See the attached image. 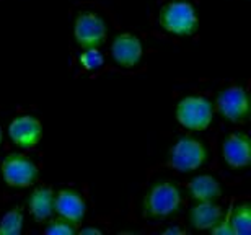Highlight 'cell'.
Masks as SVG:
<instances>
[{
  "label": "cell",
  "mask_w": 251,
  "mask_h": 235,
  "mask_svg": "<svg viewBox=\"0 0 251 235\" xmlns=\"http://www.w3.org/2000/svg\"><path fill=\"white\" fill-rule=\"evenodd\" d=\"M181 204L183 196L176 184L172 182H160L145 194L144 216L150 219H165L178 212Z\"/></svg>",
  "instance_id": "cell-1"
},
{
  "label": "cell",
  "mask_w": 251,
  "mask_h": 235,
  "mask_svg": "<svg viewBox=\"0 0 251 235\" xmlns=\"http://www.w3.org/2000/svg\"><path fill=\"white\" fill-rule=\"evenodd\" d=\"M198 15L193 3L186 0H175L160 10V26L176 36H193L198 31Z\"/></svg>",
  "instance_id": "cell-2"
},
{
  "label": "cell",
  "mask_w": 251,
  "mask_h": 235,
  "mask_svg": "<svg viewBox=\"0 0 251 235\" xmlns=\"http://www.w3.org/2000/svg\"><path fill=\"white\" fill-rule=\"evenodd\" d=\"M207 160L204 142L193 136H181L168 152V165L176 172L188 173L202 167Z\"/></svg>",
  "instance_id": "cell-3"
},
{
  "label": "cell",
  "mask_w": 251,
  "mask_h": 235,
  "mask_svg": "<svg viewBox=\"0 0 251 235\" xmlns=\"http://www.w3.org/2000/svg\"><path fill=\"white\" fill-rule=\"evenodd\" d=\"M176 121L191 131H204L210 126L214 118V104L209 98L189 95L176 104Z\"/></svg>",
  "instance_id": "cell-4"
},
{
  "label": "cell",
  "mask_w": 251,
  "mask_h": 235,
  "mask_svg": "<svg viewBox=\"0 0 251 235\" xmlns=\"http://www.w3.org/2000/svg\"><path fill=\"white\" fill-rule=\"evenodd\" d=\"M5 183L12 188H28L36 182L38 167L31 158L23 154L12 152L2 160L0 165Z\"/></svg>",
  "instance_id": "cell-5"
},
{
  "label": "cell",
  "mask_w": 251,
  "mask_h": 235,
  "mask_svg": "<svg viewBox=\"0 0 251 235\" xmlns=\"http://www.w3.org/2000/svg\"><path fill=\"white\" fill-rule=\"evenodd\" d=\"M215 109L230 123H245L250 114V98L247 88L240 85L222 90L215 100Z\"/></svg>",
  "instance_id": "cell-6"
},
{
  "label": "cell",
  "mask_w": 251,
  "mask_h": 235,
  "mask_svg": "<svg viewBox=\"0 0 251 235\" xmlns=\"http://www.w3.org/2000/svg\"><path fill=\"white\" fill-rule=\"evenodd\" d=\"M106 22L93 12H83L75 18L74 38L82 49L100 48L106 41Z\"/></svg>",
  "instance_id": "cell-7"
},
{
  "label": "cell",
  "mask_w": 251,
  "mask_h": 235,
  "mask_svg": "<svg viewBox=\"0 0 251 235\" xmlns=\"http://www.w3.org/2000/svg\"><path fill=\"white\" fill-rule=\"evenodd\" d=\"M8 136L17 147L23 151L36 147L43 137V124L38 118L22 114L17 116L8 126Z\"/></svg>",
  "instance_id": "cell-8"
},
{
  "label": "cell",
  "mask_w": 251,
  "mask_h": 235,
  "mask_svg": "<svg viewBox=\"0 0 251 235\" xmlns=\"http://www.w3.org/2000/svg\"><path fill=\"white\" fill-rule=\"evenodd\" d=\"M144 48L139 36L132 33H121L111 43V56L121 67H134L142 59Z\"/></svg>",
  "instance_id": "cell-9"
},
{
  "label": "cell",
  "mask_w": 251,
  "mask_h": 235,
  "mask_svg": "<svg viewBox=\"0 0 251 235\" xmlns=\"http://www.w3.org/2000/svg\"><path fill=\"white\" fill-rule=\"evenodd\" d=\"M222 156L228 167L245 168L251 162V142L248 134L232 132L224 139Z\"/></svg>",
  "instance_id": "cell-10"
},
{
  "label": "cell",
  "mask_w": 251,
  "mask_h": 235,
  "mask_svg": "<svg viewBox=\"0 0 251 235\" xmlns=\"http://www.w3.org/2000/svg\"><path fill=\"white\" fill-rule=\"evenodd\" d=\"M54 212L59 217L78 224L83 221L85 214H87V203H85L82 194L75 189H61L59 193H56Z\"/></svg>",
  "instance_id": "cell-11"
},
{
  "label": "cell",
  "mask_w": 251,
  "mask_h": 235,
  "mask_svg": "<svg viewBox=\"0 0 251 235\" xmlns=\"http://www.w3.org/2000/svg\"><path fill=\"white\" fill-rule=\"evenodd\" d=\"M54 203H56V191L51 186H38L34 188L28 196V209L29 214L38 222L51 221L54 212Z\"/></svg>",
  "instance_id": "cell-12"
},
{
  "label": "cell",
  "mask_w": 251,
  "mask_h": 235,
  "mask_svg": "<svg viewBox=\"0 0 251 235\" xmlns=\"http://www.w3.org/2000/svg\"><path fill=\"white\" fill-rule=\"evenodd\" d=\"M224 217V209L215 201H199L189 209V224L196 231H210Z\"/></svg>",
  "instance_id": "cell-13"
},
{
  "label": "cell",
  "mask_w": 251,
  "mask_h": 235,
  "mask_svg": "<svg viewBox=\"0 0 251 235\" xmlns=\"http://www.w3.org/2000/svg\"><path fill=\"white\" fill-rule=\"evenodd\" d=\"M189 196L196 203L199 201H217L222 196L220 182L212 175H198L188 184Z\"/></svg>",
  "instance_id": "cell-14"
},
{
  "label": "cell",
  "mask_w": 251,
  "mask_h": 235,
  "mask_svg": "<svg viewBox=\"0 0 251 235\" xmlns=\"http://www.w3.org/2000/svg\"><path fill=\"white\" fill-rule=\"evenodd\" d=\"M230 226L235 235H248L251 232V206L248 203H240L228 214Z\"/></svg>",
  "instance_id": "cell-15"
},
{
  "label": "cell",
  "mask_w": 251,
  "mask_h": 235,
  "mask_svg": "<svg viewBox=\"0 0 251 235\" xmlns=\"http://www.w3.org/2000/svg\"><path fill=\"white\" fill-rule=\"evenodd\" d=\"M25 214L22 208H12L0 217V235H20L23 232Z\"/></svg>",
  "instance_id": "cell-16"
},
{
  "label": "cell",
  "mask_w": 251,
  "mask_h": 235,
  "mask_svg": "<svg viewBox=\"0 0 251 235\" xmlns=\"http://www.w3.org/2000/svg\"><path fill=\"white\" fill-rule=\"evenodd\" d=\"M104 64V57L103 54L98 51V48H87L83 49V52L80 54V66H82L85 71H98Z\"/></svg>",
  "instance_id": "cell-17"
},
{
  "label": "cell",
  "mask_w": 251,
  "mask_h": 235,
  "mask_svg": "<svg viewBox=\"0 0 251 235\" xmlns=\"http://www.w3.org/2000/svg\"><path fill=\"white\" fill-rule=\"evenodd\" d=\"M44 232L48 235H75L78 232V227L75 222H70L64 217H57L48 224Z\"/></svg>",
  "instance_id": "cell-18"
},
{
  "label": "cell",
  "mask_w": 251,
  "mask_h": 235,
  "mask_svg": "<svg viewBox=\"0 0 251 235\" xmlns=\"http://www.w3.org/2000/svg\"><path fill=\"white\" fill-rule=\"evenodd\" d=\"M210 234L214 235H235L233 234V229L230 226V221H228V216L222 217L220 221L215 224V226L209 231Z\"/></svg>",
  "instance_id": "cell-19"
},
{
  "label": "cell",
  "mask_w": 251,
  "mask_h": 235,
  "mask_svg": "<svg viewBox=\"0 0 251 235\" xmlns=\"http://www.w3.org/2000/svg\"><path fill=\"white\" fill-rule=\"evenodd\" d=\"M163 234H167V235H176V234H184L183 229H179V227H168V229H165Z\"/></svg>",
  "instance_id": "cell-20"
},
{
  "label": "cell",
  "mask_w": 251,
  "mask_h": 235,
  "mask_svg": "<svg viewBox=\"0 0 251 235\" xmlns=\"http://www.w3.org/2000/svg\"><path fill=\"white\" fill-rule=\"evenodd\" d=\"M80 234H95V235H100L101 231L100 229H95V227H85V229H80Z\"/></svg>",
  "instance_id": "cell-21"
},
{
  "label": "cell",
  "mask_w": 251,
  "mask_h": 235,
  "mask_svg": "<svg viewBox=\"0 0 251 235\" xmlns=\"http://www.w3.org/2000/svg\"><path fill=\"white\" fill-rule=\"evenodd\" d=\"M2 137H3V131H2V126H0V144H2Z\"/></svg>",
  "instance_id": "cell-22"
}]
</instances>
